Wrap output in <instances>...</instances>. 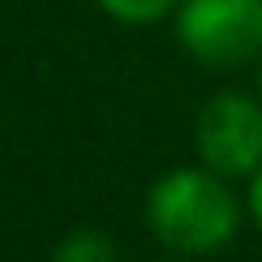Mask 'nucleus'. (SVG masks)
<instances>
[{"label": "nucleus", "instance_id": "obj_1", "mask_svg": "<svg viewBox=\"0 0 262 262\" xmlns=\"http://www.w3.org/2000/svg\"><path fill=\"white\" fill-rule=\"evenodd\" d=\"M146 224L159 245L181 258H206L232 245L241 228V202H236L228 177L202 168H172L150 185L146 193Z\"/></svg>", "mask_w": 262, "mask_h": 262}, {"label": "nucleus", "instance_id": "obj_2", "mask_svg": "<svg viewBox=\"0 0 262 262\" xmlns=\"http://www.w3.org/2000/svg\"><path fill=\"white\" fill-rule=\"evenodd\" d=\"M177 39L211 69H241L262 60V0H181Z\"/></svg>", "mask_w": 262, "mask_h": 262}, {"label": "nucleus", "instance_id": "obj_3", "mask_svg": "<svg viewBox=\"0 0 262 262\" xmlns=\"http://www.w3.org/2000/svg\"><path fill=\"white\" fill-rule=\"evenodd\" d=\"M193 150L220 177H254L262 168V99L224 91L202 103L193 125Z\"/></svg>", "mask_w": 262, "mask_h": 262}, {"label": "nucleus", "instance_id": "obj_4", "mask_svg": "<svg viewBox=\"0 0 262 262\" xmlns=\"http://www.w3.org/2000/svg\"><path fill=\"white\" fill-rule=\"evenodd\" d=\"M52 262H121L116 258V241L99 228H78V232L60 236L52 249Z\"/></svg>", "mask_w": 262, "mask_h": 262}, {"label": "nucleus", "instance_id": "obj_5", "mask_svg": "<svg viewBox=\"0 0 262 262\" xmlns=\"http://www.w3.org/2000/svg\"><path fill=\"white\" fill-rule=\"evenodd\" d=\"M112 21H125V26H150V21L168 17L181 0H95Z\"/></svg>", "mask_w": 262, "mask_h": 262}, {"label": "nucleus", "instance_id": "obj_6", "mask_svg": "<svg viewBox=\"0 0 262 262\" xmlns=\"http://www.w3.org/2000/svg\"><path fill=\"white\" fill-rule=\"evenodd\" d=\"M245 206H249V215H254V224L262 228V168L249 177V193H245Z\"/></svg>", "mask_w": 262, "mask_h": 262}, {"label": "nucleus", "instance_id": "obj_7", "mask_svg": "<svg viewBox=\"0 0 262 262\" xmlns=\"http://www.w3.org/2000/svg\"><path fill=\"white\" fill-rule=\"evenodd\" d=\"M258 91H262V60H258Z\"/></svg>", "mask_w": 262, "mask_h": 262}, {"label": "nucleus", "instance_id": "obj_8", "mask_svg": "<svg viewBox=\"0 0 262 262\" xmlns=\"http://www.w3.org/2000/svg\"><path fill=\"white\" fill-rule=\"evenodd\" d=\"M163 262H172V258H163Z\"/></svg>", "mask_w": 262, "mask_h": 262}]
</instances>
